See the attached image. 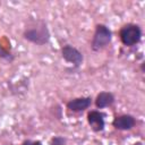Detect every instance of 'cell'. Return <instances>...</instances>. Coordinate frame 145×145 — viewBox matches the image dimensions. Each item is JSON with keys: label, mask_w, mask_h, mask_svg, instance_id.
Instances as JSON below:
<instances>
[{"label": "cell", "mask_w": 145, "mask_h": 145, "mask_svg": "<svg viewBox=\"0 0 145 145\" xmlns=\"http://www.w3.org/2000/svg\"><path fill=\"white\" fill-rule=\"evenodd\" d=\"M23 37L26 41L41 46L49 43L51 34L46 23L43 19H35V20H32L25 27L23 32Z\"/></svg>", "instance_id": "6da1fadb"}, {"label": "cell", "mask_w": 145, "mask_h": 145, "mask_svg": "<svg viewBox=\"0 0 145 145\" xmlns=\"http://www.w3.org/2000/svg\"><path fill=\"white\" fill-rule=\"evenodd\" d=\"M142 35L143 33H142L140 26L133 23L123 25L119 31V37L121 43L128 48H131L138 44L142 40Z\"/></svg>", "instance_id": "7a4b0ae2"}, {"label": "cell", "mask_w": 145, "mask_h": 145, "mask_svg": "<svg viewBox=\"0 0 145 145\" xmlns=\"http://www.w3.org/2000/svg\"><path fill=\"white\" fill-rule=\"evenodd\" d=\"M112 41V31L104 24H97L91 42V49L95 52L108 46Z\"/></svg>", "instance_id": "3957f363"}, {"label": "cell", "mask_w": 145, "mask_h": 145, "mask_svg": "<svg viewBox=\"0 0 145 145\" xmlns=\"http://www.w3.org/2000/svg\"><path fill=\"white\" fill-rule=\"evenodd\" d=\"M61 57L63 58L65 61L71 63L76 68H78L84 61L83 53L77 48H75L70 44H66L61 48Z\"/></svg>", "instance_id": "277c9868"}, {"label": "cell", "mask_w": 145, "mask_h": 145, "mask_svg": "<svg viewBox=\"0 0 145 145\" xmlns=\"http://www.w3.org/2000/svg\"><path fill=\"white\" fill-rule=\"evenodd\" d=\"M104 113L101 112L100 110H91L87 112V122L92 130L99 133L104 130L105 127V119H104Z\"/></svg>", "instance_id": "5b68a950"}, {"label": "cell", "mask_w": 145, "mask_h": 145, "mask_svg": "<svg viewBox=\"0 0 145 145\" xmlns=\"http://www.w3.org/2000/svg\"><path fill=\"white\" fill-rule=\"evenodd\" d=\"M93 101L91 96H80V97H75L71 99L67 102L66 106L69 111L72 112H82L87 110L91 105H92Z\"/></svg>", "instance_id": "8992f818"}, {"label": "cell", "mask_w": 145, "mask_h": 145, "mask_svg": "<svg viewBox=\"0 0 145 145\" xmlns=\"http://www.w3.org/2000/svg\"><path fill=\"white\" fill-rule=\"evenodd\" d=\"M136 125V118L131 114L125 113L117 116L112 120V126L118 130H130Z\"/></svg>", "instance_id": "52a82bcc"}, {"label": "cell", "mask_w": 145, "mask_h": 145, "mask_svg": "<svg viewBox=\"0 0 145 145\" xmlns=\"http://www.w3.org/2000/svg\"><path fill=\"white\" fill-rule=\"evenodd\" d=\"M114 100H116L114 99V95L111 92L103 91V92H100L96 95L95 101H94V104H95L96 109H104V108L111 106L114 103Z\"/></svg>", "instance_id": "ba28073f"}, {"label": "cell", "mask_w": 145, "mask_h": 145, "mask_svg": "<svg viewBox=\"0 0 145 145\" xmlns=\"http://www.w3.org/2000/svg\"><path fill=\"white\" fill-rule=\"evenodd\" d=\"M0 59L1 60H7V61H12L14 60V56L10 51H8L0 42Z\"/></svg>", "instance_id": "9c48e42d"}, {"label": "cell", "mask_w": 145, "mask_h": 145, "mask_svg": "<svg viewBox=\"0 0 145 145\" xmlns=\"http://www.w3.org/2000/svg\"><path fill=\"white\" fill-rule=\"evenodd\" d=\"M67 143V139L62 136H54L50 139V145H65Z\"/></svg>", "instance_id": "30bf717a"}, {"label": "cell", "mask_w": 145, "mask_h": 145, "mask_svg": "<svg viewBox=\"0 0 145 145\" xmlns=\"http://www.w3.org/2000/svg\"><path fill=\"white\" fill-rule=\"evenodd\" d=\"M22 145H43L41 140H31V139H26L22 143Z\"/></svg>", "instance_id": "8fae6325"}]
</instances>
